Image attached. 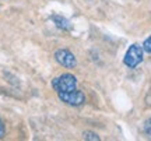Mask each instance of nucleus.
Returning a JSON list of instances; mask_svg holds the SVG:
<instances>
[{
    "label": "nucleus",
    "mask_w": 151,
    "mask_h": 141,
    "mask_svg": "<svg viewBox=\"0 0 151 141\" xmlns=\"http://www.w3.org/2000/svg\"><path fill=\"white\" fill-rule=\"evenodd\" d=\"M52 85L58 92H71L77 88V80L73 74L66 73V74H62L58 78H55L52 81Z\"/></svg>",
    "instance_id": "f257e3e1"
},
{
    "label": "nucleus",
    "mask_w": 151,
    "mask_h": 141,
    "mask_svg": "<svg viewBox=\"0 0 151 141\" xmlns=\"http://www.w3.org/2000/svg\"><path fill=\"white\" fill-rule=\"evenodd\" d=\"M143 54H144V49L141 48L140 45L133 44L124 54V64L130 69H134L136 66H139L143 62Z\"/></svg>",
    "instance_id": "f03ea898"
},
{
    "label": "nucleus",
    "mask_w": 151,
    "mask_h": 141,
    "mask_svg": "<svg viewBox=\"0 0 151 141\" xmlns=\"http://www.w3.org/2000/svg\"><path fill=\"white\" fill-rule=\"evenodd\" d=\"M59 98L63 101V102L69 103L71 106H78L81 103H84L86 101V97H84V94L81 92V91H71V92H58Z\"/></svg>",
    "instance_id": "7ed1b4c3"
},
{
    "label": "nucleus",
    "mask_w": 151,
    "mask_h": 141,
    "mask_svg": "<svg viewBox=\"0 0 151 141\" xmlns=\"http://www.w3.org/2000/svg\"><path fill=\"white\" fill-rule=\"evenodd\" d=\"M55 57L59 62V64L65 66V67H69V69L74 67L76 63H77L74 54L71 53L70 50H67V49H60V50H58L56 54H55Z\"/></svg>",
    "instance_id": "20e7f679"
},
{
    "label": "nucleus",
    "mask_w": 151,
    "mask_h": 141,
    "mask_svg": "<svg viewBox=\"0 0 151 141\" xmlns=\"http://www.w3.org/2000/svg\"><path fill=\"white\" fill-rule=\"evenodd\" d=\"M52 20H53L55 24H56V25H58L59 28H62V29H69V28H70V24H69V21H67L66 18H63V17L53 16V17H52Z\"/></svg>",
    "instance_id": "39448f33"
},
{
    "label": "nucleus",
    "mask_w": 151,
    "mask_h": 141,
    "mask_svg": "<svg viewBox=\"0 0 151 141\" xmlns=\"http://www.w3.org/2000/svg\"><path fill=\"white\" fill-rule=\"evenodd\" d=\"M84 138H86V140L99 141V137H98L95 133H91V131H86V133H84Z\"/></svg>",
    "instance_id": "423d86ee"
},
{
    "label": "nucleus",
    "mask_w": 151,
    "mask_h": 141,
    "mask_svg": "<svg viewBox=\"0 0 151 141\" xmlns=\"http://www.w3.org/2000/svg\"><path fill=\"white\" fill-rule=\"evenodd\" d=\"M143 49H144L146 52H148V53H151V37L144 41V44H143Z\"/></svg>",
    "instance_id": "0eeeda50"
},
{
    "label": "nucleus",
    "mask_w": 151,
    "mask_h": 141,
    "mask_svg": "<svg viewBox=\"0 0 151 141\" xmlns=\"http://www.w3.org/2000/svg\"><path fill=\"white\" fill-rule=\"evenodd\" d=\"M144 131H146L147 136L151 137V119L146 120V123H144Z\"/></svg>",
    "instance_id": "6e6552de"
},
{
    "label": "nucleus",
    "mask_w": 151,
    "mask_h": 141,
    "mask_svg": "<svg viewBox=\"0 0 151 141\" xmlns=\"http://www.w3.org/2000/svg\"><path fill=\"white\" fill-rule=\"evenodd\" d=\"M4 136V125H3V122L0 120V138Z\"/></svg>",
    "instance_id": "1a4fd4ad"
}]
</instances>
